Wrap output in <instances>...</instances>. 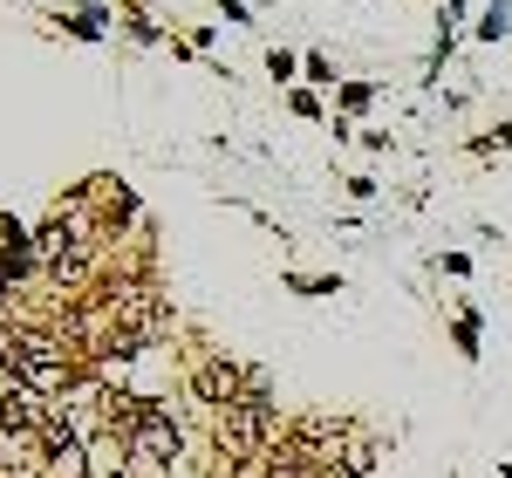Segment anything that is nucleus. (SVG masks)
Wrapping results in <instances>:
<instances>
[{"instance_id": "f257e3e1", "label": "nucleus", "mask_w": 512, "mask_h": 478, "mask_svg": "<svg viewBox=\"0 0 512 478\" xmlns=\"http://www.w3.org/2000/svg\"><path fill=\"white\" fill-rule=\"evenodd\" d=\"M246 390H253V376H246V369H239L226 349H212V356H198V362H192V397L205 403L212 417H219V410H233Z\"/></svg>"}, {"instance_id": "f03ea898", "label": "nucleus", "mask_w": 512, "mask_h": 478, "mask_svg": "<svg viewBox=\"0 0 512 478\" xmlns=\"http://www.w3.org/2000/svg\"><path fill=\"white\" fill-rule=\"evenodd\" d=\"M130 458H144V465H158L164 478H178L185 438H178V424H171V410H164V403H151V410H144V424L130 431Z\"/></svg>"}, {"instance_id": "7ed1b4c3", "label": "nucleus", "mask_w": 512, "mask_h": 478, "mask_svg": "<svg viewBox=\"0 0 512 478\" xmlns=\"http://www.w3.org/2000/svg\"><path fill=\"white\" fill-rule=\"evenodd\" d=\"M41 478H89V444H55L41 458Z\"/></svg>"}, {"instance_id": "20e7f679", "label": "nucleus", "mask_w": 512, "mask_h": 478, "mask_svg": "<svg viewBox=\"0 0 512 478\" xmlns=\"http://www.w3.org/2000/svg\"><path fill=\"white\" fill-rule=\"evenodd\" d=\"M506 28H512V21H506V7H492V14H485V28H478V35H485V41H499V35H506Z\"/></svg>"}]
</instances>
